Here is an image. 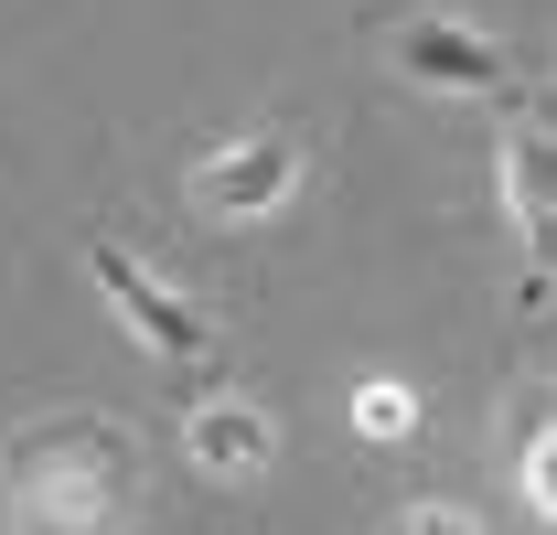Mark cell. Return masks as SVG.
<instances>
[{"label": "cell", "mask_w": 557, "mask_h": 535, "mask_svg": "<svg viewBox=\"0 0 557 535\" xmlns=\"http://www.w3.org/2000/svg\"><path fill=\"white\" fill-rule=\"evenodd\" d=\"M183 461L214 471V482H247V471H269V461H278L269 407H247V397H194V407H183Z\"/></svg>", "instance_id": "obj_3"}, {"label": "cell", "mask_w": 557, "mask_h": 535, "mask_svg": "<svg viewBox=\"0 0 557 535\" xmlns=\"http://www.w3.org/2000/svg\"><path fill=\"white\" fill-rule=\"evenodd\" d=\"M86 268H97V289L119 300V322H129L161 364H214V322L172 289V278H161V268H139L119 236H97V247H86Z\"/></svg>", "instance_id": "obj_1"}, {"label": "cell", "mask_w": 557, "mask_h": 535, "mask_svg": "<svg viewBox=\"0 0 557 535\" xmlns=\"http://www.w3.org/2000/svg\"><path fill=\"white\" fill-rule=\"evenodd\" d=\"M354 418H364L375 439H397V428H408V397H397V386H364V397H354Z\"/></svg>", "instance_id": "obj_6"}, {"label": "cell", "mask_w": 557, "mask_h": 535, "mask_svg": "<svg viewBox=\"0 0 557 535\" xmlns=\"http://www.w3.org/2000/svg\"><path fill=\"white\" fill-rule=\"evenodd\" d=\"M504 194H515V214L536 225V247L557 236V139L547 129H515L504 139Z\"/></svg>", "instance_id": "obj_5"}, {"label": "cell", "mask_w": 557, "mask_h": 535, "mask_svg": "<svg viewBox=\"0 0 557 535\" xmlns=\"http://www.w3.org/2000/svg\"><path fill=\"white\" fill-rule=\"evenodd\" d=\"M525 482H536V503H547V514H557V428H547V439H536V450H525Z\"/></svg>", "instance_id": "obj_8"}, {"label": "cell", "mask_w": 557, "mask_h": 535, "mask_svg": "<svg viewBox=\"0 0 557 535\" xmlns=\"http://www.w3.org/2000/svg\"><path fill=\"white\" fill-rule=\"evenodd\" d=\"M397 535H483V525H472L461 503H418V514H408V525H397Z\"/></svg>", "instance_id": "obj_7"}, {"label": "cell", "mask_w": 557, "mask_h": 535, "mask_svg": "<svg viewBox=\"0 0 557 535\" xmlns=\"http://www.w3.org/2000/svg\"><path fill=\"white\" fill-rule=\"evenodd\" d=\"M397 65H408L418 86H440V97H493V86H504V43L472 33V22H408V33H397Z\"/></svg>", "instance_id": "obj_4"}, {"label": "cell", "mask_w": 557, "mask_h": 535, "mask_svg": "<svg viewBox=\"0 0 557 535\" xmlns=\"http://www.w3.org/2000/svg\"><path fill=\"white\" fill-rule=\"evenodd\" d=\"M289 183H300V139H278V129L214 139V150H194V172H183V194L205 203V214H225V225L278 214V203H289Z\"/></svg>", "instance_id": "obj_2"}]
</instances>
